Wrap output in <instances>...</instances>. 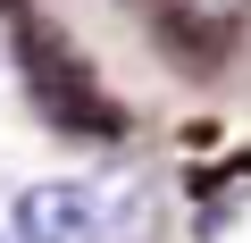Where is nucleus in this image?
Here are the masks:
<instances>
[{
	"label": "nucleus",
	"instance_id": "4",
	"mask_svg": "<svg viewBox=\"0 0 251 243\" xmlns=\"http://www.w3.org/2000/svg\"><path fill=\"white\" fill-rule=\"evenodd\" d=\"M143 9H159V0H143Z\"/></svg>",
	"mask_w": 251,
	"mask_h": 243
},
{
	"label": "nucleus",
	"instance_id": "1",
	"mask_svg": "<svg viewBox=\"0 0 251 243\" xmlns=\"http://www.w3.org/2000/svg\"><path fill=\"white\" fill-rule=\"evenodd\" d=\"M17 59H25L34 109L50 117V126H67V135H92V143H126V109L100 92V76L75 59V42H67V34H42V26H25V34H17Z\"/></svg>",
	"mask_w": 251,
	"mask_h": 243
},
{
	"label": "nucleus",
	"instance_id": "3",
	"mask_svg": "<svg viewBox=\"0 0 251 243\" xmlns=\"http://www.w3.org/2000/svg\"><path fill=\"white\" fill-rule=\"evenodd\" d=\"M234 9H243V0H226V9H209V0H159V9H151L159 51L184 59V67H218L234 51Z\"/></svg>",
	"mask_w": 251,
	"mask_h": 243
},
{
	"label": "nucleus",
	"instance_id": "2",
	"mask_svg": "<svg viewBox=\"0 0 251 243\" xmlns=\"http://www.w3.org/2000/svg\"><path fill=\"white\" fill-rule=\"evenodd\" d=\"M17 243H109V201L84 176H42L17 193Z\"/></svg>",
	"mask_w": 251,
	"mask_h": 243
}]
</instances>
